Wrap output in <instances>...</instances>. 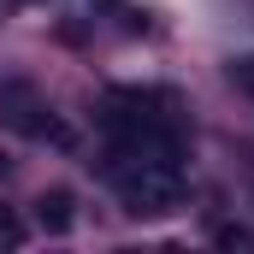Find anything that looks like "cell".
<instances>
[{
    "label": "cell",
    "mask_w": 254,
    "mask_h": 254,
    "mask_svg": "<svg viewBox=\"0 0 254 254\" xmlns=\"http://www.w3.org/2000/svg\"><path fill=\"white\" fill-rule=\"evenodd\" d=\"M36 219H42V231H48V237H65V231H71V219H77V213H71V190H48L42 201H36Z\"/></svg>",
    "instance_id": "obj_2"
},
{
    "label": "cell",
    "mask_w": 254,
    "mask_h": 254,
    "mask_svg": "<svg viewBox=\"0 0 254 254\" xmlns=\"http://www.w3.org/2000/svg\"><path fill=\"white\" fill-rule=\"evenodd\" d=\"M107 178L119 184V201H125L130 219H160L184 201V178L178 166L166 160H136V154H107Z\"/></svg>",
    "instance_id": "obj_1"
},
{
    "label": "cell",
    "mask_w": 254,
    "mask_h": 254,
    "mask_svg": "<svg viewBox=\"0 0 254 254\" xmlns=\"http://www.w3.org/2000/svg\"><path fill=\"white\" fill-rule=\"evenodd\" d=\"M213 237H219L225 249H249V243H254V237H249V225H219Z\"/></svg>",
    "instance_id": "obj_5"
},
{
    "label": "cell",
    "mask_w": 254,
    "mask_h": 254,
    "mask_svg": "<svg viewBox=\"0 0 254 254\" xmlns=\"http://www.w3.org/2000/svg\"><path fill=\"white\" fill-rule=\"evenodd\" d=\"M24 237H30L24 219H18L12 207H0V249H24Z\"/></svg>",
    "instance_id": "obj_3"
},
{
    "label": "cell",
    "mask_w": 254,
    "mask_h": 254,
    "mask_svg": "<svg viewBox=\"0 0 254 254\" xmlns=\"http://www.w3.org/2000/svg\"><path fill=\"white\" fill-rule=\"evenodd\" d=\"M231 83L254 95V54H243V60H231Z\"/></svg>",
    "instance_id": "obj_4"
}]
</instances>
